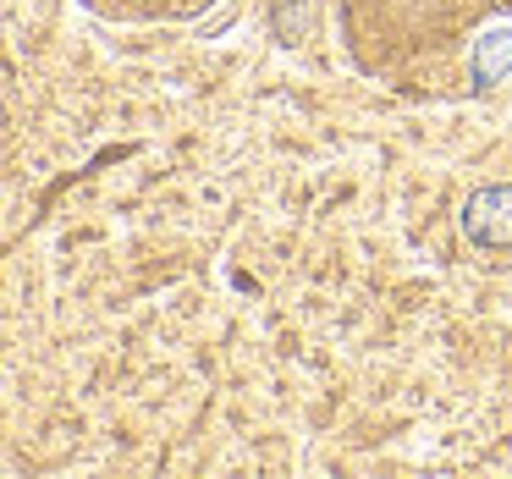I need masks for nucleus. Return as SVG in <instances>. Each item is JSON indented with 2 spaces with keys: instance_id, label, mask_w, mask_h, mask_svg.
I'll use <instances>...</instances> for the list:
<instances>
[{
  "instance_id": "1",
  "label": "nucleus",
  "mask_w": 512,
  "mask_h": 479,
  "mask_svg": "<svg viewBox=\"0 0 512 479\" xmlns=\"http://www.w3.org/2000/svg\"><path fill=\"white\" fill-rule=\"evenodd\" d=\"M463 237L479 248H512V188L507 182H490V188L468 193Z\"/></svg>"
},
{
  "instance_id": "2",
  "label": "nucleus",
  "mask_w": 512,
  "mask_h": 479,
  "mask_svg": "<svg viewBox=\"0 0 512 479\" xmlns=\"http://www.w3.org/2000/svg\"><path fill=\"white\" fill-rule=\"evenodd\" d=\"M501 78H512V28L496 23L474 39V56H468V83L474 89H496Z\"/></svg>"
}]
</instances>
